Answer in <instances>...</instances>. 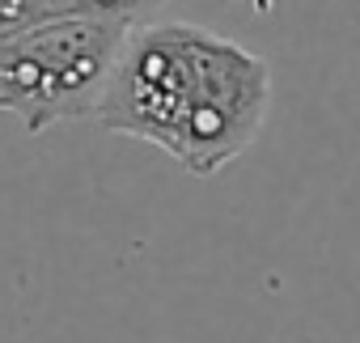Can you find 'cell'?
Returning <instances> with one entry per match:
<instances>
[{
  "instance_id": "1",
  "label": "cell",
  "mask_w": 360,
  "mask_h": 343,
  "mask_svg": "<svg viewBox=\"0 0 360 343\" xmlns=\"http://www.w3.org/2000/svg\"><path fill=\"white\" fill-rule=\"evenodd\" d=\"M271 110L263 56L191 22H136L119 47L94 119L169 153L195 179L238 161Z\"/></svg>"
},
{
  "instance_id": "2",
  "label": "cell",
  "mask_w": 360,
  "mask_h": 343,
  "mask_svg": "<svg viewBox=\"0 0 360 343\" xmlns=\"http://www.w3.org/2000/svg\"><path fill=\"white\" fill-rule=\"evenodd\" d=\"M136 22H47L0 39V110L30 136L94 119L119 47Z\"/></svg>"
},
{
  "instance_id": "4",
  "label": "cell",
  "mask_w": 360,
  "mask_h": 343,
  "mask_svg": "<svg viewBox=\"0 0 360 343\" xmlns=\"http://www.w3.org/2000/svg\"><path fill=\"white\" fill-rule=\"evenodd\" d=\"M242 5H250V9H255L259 18H267V13L276 9V0H242Z\"/></svg>"
},
{
  "instance_id": "3",
  "label": "cell",
  "mask_w": 360,
  "mask_h": 343,
  "mask_svg": "<svg viewBox=\"0 0 360 343\" xmlns=\"http://www.w3.org/2000/svg\"><path fill=\"white\" fill-rule=\"evenodd\" d=\"M169 0H0V39L47 22H148Z\"/></svg>"
}]
</instances>
